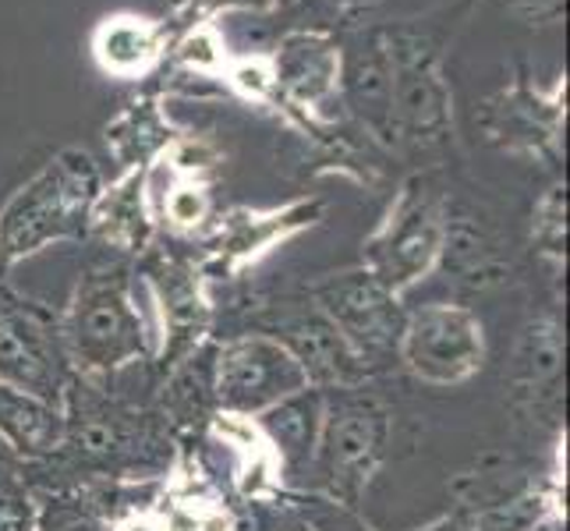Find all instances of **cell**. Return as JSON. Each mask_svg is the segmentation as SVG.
Wrapping results in <instances>:
<instances>
[{
	"instance_id": "cell-16",
	"label": "cell",
	"mask_w": 570,
	"mask_h": 531,
	"mask_svg": "<svg viewBox=\"0 0 570 531\" xmlns=\"http://www.w3.org/2000/svg\"><path fill=\"white\" fill-rule=\"evenodd\" d=\"M170 50V26L153 14L114 11L89 32L92 65L117 82H142L164 71Z\"/></svg>"
},
{
	"instance_id": "cell-5",
	"label": "cell",
	"mask_w": 570,
	"mask_h": 531,
	"mask_svg": "<svg viewBox=\"0 0 570 531\" xmlns=\"http://www.w3.org/2000/svg\"><path fill=\"white\" fill-rule=\"evenodd\" d=\"M390 411L362 386L323 390V422L308 475L312 493L344 507L362 503L372 475L386 458Z\"/></svg>"
},
{
	"instance_id": "cell-21",
	"label": "cell",
	"mask_w": 570,
	"mask_h": 531,
	"mask_svg": "<svg viewBox=\"0 0 570 531\" xmlns=\"http://www.w3.org/2000/svg\"><path fill=\"white\" fill-rule=\"evenodd\" d=\"M230 53L234 50L227 47L220 22H191L170 32V50L164 68H174L185 78H220Z\"/></svg>"
},
{
	"instance_id": "cell-31",
	"label": "cell",
	"mask_w": 570,
	"mask_h": 531,
	"mask_svg": "<svg viewBox=\"0 0 570 531\" xmlns=\"http://www.w3.org/2000/svg\"><path fill=\"white\" fill-rule=\"evenodd\" d=\"M326 4L337 11L341 18H351V14H362V11H368L376 0H326Z\"/></svg>"
},
{
	"instance_id": "cell-23",
	"label": "cell",
	"mask_w": 570,
	"mask_h": 531,
	"mask_svg": "<svg viewBox=\"0 0 570 531\" xmlns=\"http://www.w3.org/2000/svg\"><path fill=\"white\" fill-rule=\"evenodd\" d=\"M563 362V344H560V333L553 323H535L528 326L524 333V347H521V372H524V383L535 386V383H549L557 380Z\"/></svg>"
},
{
	"instance_id": "cell-3",
	"label": "cell",
	"mask_w": 570,
	"mask_h": 531,
	"mask_svg": "<svg viewBox=\"0 0 570 531\" xmlns=\"http://www.w3.org/2000/svg\"><path fill=\"white\" fill-rule=\"evenodd\" d=\"M390 53V125L397 153H440L454 142V92L446 82V29L429 18L383 22Z\"/></svg>"
},
{
	"instance_id": "cell-2",
	"label": "cell",
	"mask_w": 570,
	"mask_h": 531,
	"mask_svg": "<svg viewBox=\"0 0 570 531\" xmlns=\"http://www.w3.org/2000/svg\"><path fill=\"white\" fill-rule=\"evenodd\" d=\"M61 326V344L78 380H107L153 351V330L125 266L104 263L78 277Z\"/></svg>"
},
{
	"instance_id": "cell-1",
	"label": "cell",
	"mask_w": 570,
	"mask_h": 531,
	"mask_svg": "<svg viewBox=\"0 0 570 531\" xmlns=\"http://www.w3.org/2000/svg\"><path fill=\"white\" fill-rule=\"evenodd\" d=\"M104 188L92 153L65 146L0 206V277L50 245L89 234V213Z\"/></svg>"
},
{
	"instance_id": "cell-8",
	"label": "cell",
	"mask_w": 570,
	"mask_h": 531,
	"mask_svg": "<svg viewBox=\"0 0 570 531\" xmlns=\"http://www.w3.org/2000/svg\"><path fill=\"white\" fill-rule=\"evenodd\" d=\"M308 302L337 326L368 372L397 358L407 312L376 273L365 266L326 273L316 284H308Z\"/></svg>"
},
{
	"instance_id": "cell-32",
	"label": "cell",
	"mask_w": 570,
	"mask_h": 531,
	"mask_svg": "<svg viewBox=\"0 0 570 531\" xmlns=\"http://www.w3.org/2000/svg\"><path fill=\"white\" fill-rule=\"evenodd\" d=\"M535 531H563V518H549V521H542Z\"/></svg>"
},
{
	"instance_id": "cell-29",
	"label": "cell",
	"mask_w": 570,
	"mask_h": 531,
	"mask_svg": "<svg viewBox=\"0 0 570 531\" xmlns=\"http://www.w3.org/2000/svg\"><path fill=\"white\" fill-rule=\"evenodd\" d=\"M178 380H181L185 386H191V365H188L185 372H178ZM195 386H199V390H209V393H203V397L213 401V362H209L203 372H195ZM167 397H170V407H174V411H191V390H170Z\"/></svg>"
},
{
	"instance_id": "cell-22",
	"label": "cell",
	"mask_w": 570,
	"mask_h": 531,
	"mask_svg": "<svg viewBox=\"0 0 570 531\" xmlns=\"http://www.w3.org/2000/svg\"><path fill=\"white\" fill-rule=\"evenodd\" d=\"M475 514V531H535L549 518H563L557 496L546 489H528L503 503H493L485 510H471Z\"/></svg>"
},
{
	"instance_id": "cell-10",
	"label": "cell",
	"mask_w": 570,
	"mask_h": 531,
	"mask_svg": "<svg viewBox=\"0 0 570 531\" xmlns=\"http://www.w3.org/2000/svg\"><path fill=\"white\" fill-rule=\"evenodd\" d=\"M397 358L425 386H464L485 365V330L464 305L429 302L404 316Z\"/></svg>"
},
{
	"instance_id": "cell-12",
	"label": "cell",
	"mask_w": 570,
	"mask_h": 531,
	"mask_svg": "<svg viewBox=\"0 0 570 531\" xmlns=\"http://www.w3.org/2000/svg\"><path fill=\"white\" fill-rule=\"evenodd\" d=\"M567 125V75L553 86L535 82L532 75H514L479 107V128L503 153L528 160H557Z\"/></svg>"
},
{
	"instance_id": "cell-30",
	"label": "cell",
	"mask_w": 570,
	"mask_h": 531,
	"mask_svg": "<svg viewBox=\"0 0 570 531\" xmlns=\"http://www.w3.org/2000/svg\"><path fill=\"white\" fill-rule=\"evenodd\" d=\"M415 531H475V514H471V510H454V514H443Z\"/></svg>"
},
{
	"instance_id": "cell-7",
	"label": "cell",
	"mask_w": 570,
	"mask_h": 531,
	"mask_svg": "<svg viewBox=\"0 0 570 531\" xmlns=\"http://www.w3.org/2000/svg\"><path fill=\"white\" fill-rule=\"evenodd\" d=\"M277 104L287 121L308 135H323L344 117L341 107V43L333 29H284L269 50Z\"/></svg>"
},
{
	"instance_id": "cell-11",
	"label": "cell",
	"mask_w": 570,
	"mask_h": 531,
	"mask_svg": "<svg viewBox=\"0 0 570 531\" xmlns=\"http://www.w3.org/2000/svg\"><path fill=\"white\" fill-rule=\"evenodd\" d=\"M302 390H308L302 365L269 333H245L213 354V404L224 415L259 419Z\"/></svg>"
},
{
	"instance_id": "cell-18",
	"label": "cell",
	"mask_w": 570,
	"mask_h": 531,
	"mask_svg": "<svg viewBox=\"0 0 570 531\" xmlns=\"http://www.w3.org/2000/svg\"><path fill=\"white\" fill-rule=\"evenodd\" d=\"M178 135L181 131L170 125L160 96L142 92L128 100L121 114L110 117L104 128V142L110 160L117 164V174H128V170H149Z\"/></svg>"
},
{
	"instance_id": "cell-4",
	"label": "cell",
	"mask_w": 570,
	"mask_h": 531,
	"mask_svg": "<svg viewBox=\"0 0 570 531\" xmlns=\"http://www.w3.org/2000/svg\"><path fill=\"white\" fill-rule=\"evenodd\" d=\"M65 443L57 458L100 475H139L170 458L167 432L146 411L100 397L71 380L65 401Z\"/></svg>"
},
{
	"instance_id": "cell-27",
	"label": "cell",
	"mask_w": 570,
	"mask_h": 531,
	"mask_svg": "<svg viewBox=\"0 0 570 531\" xmlns=\"http://www.w3.org/2000/svg\"><path fill=\"white\" fill-rule=\"evenodd\" d=\"M39 503L14 475H0V531H36Z\"/></svg>"
},
{
	"instance_id": "cell-25",
	"label": "cell",
	"mask_w": 570,
	"mask_h": 531,
	"mask_svg": "<svg viewBox=\"0 0 570 531\" xmlns=\"http://www.w3.org/2000/svg\"><path fill=\"white\" fill-rule=\"evenodd\" d=\"M532 234L535 242L546 255H553V259H563V242H567V195L563 188H549L542 195V203L535 206V216H532Z\"/></svg>"
},
{
	"instance_id": "cell-6",
	"label": "cell",
	"mask_w": 570,
	"mask_h": 531,
	"mask_svg": "<svg viewBox=\"0 0 570 531\" xmlns=\"http://www.w3.org/2000/svg\"><path fill=\"white\" fill-rule=\"evenodd\" d=\"M450 203L429 174H411L393 191L386 216L365 242V269L397 294L411 291L443 263Z\"/></svg>"
},
{
	"instance_id": "cell-14",
	"label": "cell",
	"mask_w": 570,
	"mask_h": 531,
	"mask_svg": "<svg viewBox=\"0 0 570 531\" xmlns=\"http://www.w3.org/2000/svg\"><path fill=\"white\" fill-rule=\"evenodd\" d=\"M273 341H281L294 362L302 365L305 380L312 390H344V386H362L368 368L355 354L337 326H333L316 305H277L266 316L263 330Z\"/></svg>"
},
{
	"instance_id": "cell-17",
	"label": "cell",
	"mask_w": 570,
	"mask_h": 531,
	"mask_svg": "<svg viewBox=\"0 0 570 531\" xmlns=\"http://www.w3.org/2000/svg\"><path fill=\"white\" fill-rule=\"evenodd\" d=\"M156 227L153 195H149V170L117 174L114 185H104L89 213V234L104 238L110 248L142 252L149 248Z\"/></svg>"
},
{
	"instance_id": "cell-28",
	"label": "cell",
	"mask_w": 570,
	"mask_h": 531,
	"mask_svg": "<svg viewBox=\"0 0 570 531\" xmlns=\"http://www.w3.org/2000/svg\"><path fill=\"white\" fill-rule=\"evenodd\" d=\"M500 4L514 18H521L524 26H557L567 0H500Z\"/></svg>"
},
{
	"instance_id": "cell-24",
	"label": "cell",
	"mask_w": 570,
	"mask_h": 531,
	"mask_svg": "<svg viewBox=\"0 0 570 531\" xmlns=\"http://www.w3.org/2000/svg\"><path fill=\"white\" fill-rule=\"evenodd\" d=\"M298 521H305L312 531H376L368 521H362L355 507H344L320 493H305L298 500Z\"/></svg>"
},
{
	"instance_id": "cell-19",
	"label": "cell",
	"mask_w": 570,
	"mask_h": 531,
	"mask_svg": "<svg viewBox=\"0 0 570 531\" xmlns=\"http://www.w3.org/2000/svg\"><path fill=\"white\" fill-rule=\"evenodd\" d=\"M0 440L22 461H50L65 443V411L26 390L0 383Z\"/></svg>"
},
{
	"instance_id": "cell-26",
	"label": "cell",
	"mask_w": 570,
	"mask_h": 531,
	"mask_svg": "<svg viewBox=\"0 0 570 531\" xmlns=\"http://www.w3.org/2000/svg\"><path fill=\"white\" fill-rule=\"evenodd\" d=\"M36 531H107V524L78 496H57L39 507Z\"/></svg>"
},
{
	"instance_id": "cell-13",
	"label": "cell",
	"mask_w": 570,
	"mask_h": 531,
	"mask_svg": "<svg viewBox=\"0 0 570 531\" xmlns=\"http://www.w3.org/2000/svg\"><path fill=\"white\" fill-rule=\"evenodd\" d=\"M368 14V11H362ZM362 14L344 18L341 43V107L372 142L393 149L390 125V53L383 22H365Z\"/></svg>"
},
{
	"instance_id": "cell-20",
	"label": "cell",
	"mask_w": 570,
	"mask_h": 531,
	"mask_svg": "<svg viewBox=\"0 0 570 531\" xmlns=\"http://www.w3.org/2000/svg\"><path fill=\"white\" fill-rule=\"evenodd\" d=\"M320 422H323V390H312V386L255 419L266 443L273 446V454H277L284 475L291 479L308 471L312 454H316V440H320Z\"/></svg>"
},
{
	"instance_id": "cell-33",
	"label": "cell",
	"mask_w": 570,
	"mask_h": 531,
	"mask_svg": "<svg viewBox=\"0 0 570 531\" xmlns=\"http://www.w3.org/2000/svg\"><path fill=\"white\" fill-rule=\"evenodd\" d=\"M284 531H312V528H308L305 521H298V518H294V521H291V524H287Z\"/></svg>"
},
{
	"instance_id": "cell-9",
	"label": "cell",
	"mask_w": 570,
	"mask_h": 531,
	"mask_svg": "<svg viewBox=\"0 0 570 531\" xmlns=\"http://www.w3.org/2000/svg\"><path fill=\"white\" fill-rule=\"evenodd\" d=\"M71 380L57 316L0 284V383L61 404Z\"/></svg>"
},
{
	"instance_id": "cell-15",
	"label": "cell",
	"mask_w": 570,
	"mask_h": 531,
	"mask_svg": "<svg viewBox=\"0 0 570 531\" xmlns=\"http://www.w3.org/2000/svg\"><path fill=\"white\" fill-rule=\"evenodd\" d=\"M323 216L320 199H298L277 209H230L213 224L209 263L216 269L238 273L248 263L263 259L266 252L281 248L294 234L316 227Z\"/></svg>"
}]
</instances>
